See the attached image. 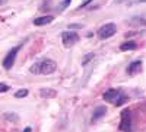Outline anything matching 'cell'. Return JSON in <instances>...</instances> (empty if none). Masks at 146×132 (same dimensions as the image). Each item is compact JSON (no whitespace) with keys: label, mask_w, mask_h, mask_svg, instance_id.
I'll use <instances>...</instances> for the list:
<instances>
[{"label":"cell","mask_w":146,"mask_h":132,"mask_svg":"<svg viewBox=\"0 0 146 132\" xmlns=\"http://www.w3.org/2000/svg\"><path fill=\"white\" fill-rule=\"evenodd\" d=\"M57 70V63L54 59L50 58H42L40 61H36L31 65L29 68V73L31 74H42V76H48V74H53L56 73Z\"/></svg>","instance_id":"1"},{"label":"cell","mask_w":146,"mask_h":132,"mask_svg":"<svg viewBox=\"0 0 146 132\" xmlns=\"http://www.w3.org/2000/svg\"><path fill=\"white\" fill-rule=\"evenodd\" d=\"M102 97L105 102H110V103H113L114 106H121V105H124L129 97H127V94L121 90V89H108L104 94H102Z\"/></svg>","instance_id":"2"},{"label":"cell","mask_w":146,"mask_h":132,"mask_svg":"<svg viewBox=\"0 0 146 132\" xmlns=\"http://www.w3.org/2000/svg\"><path fill=\"white\" fill-rule=\"evenodd\" d=\"M28 39H25L23 42H21L19 45H16V46H13L12 50H9V52L5 55V58H3V63H2V67L5 68V70H10L12 67L15 65V61H16V57H18V54H19V51H21V48L25 45V42H27Z\"/></svg>","instance_id":"3"},{"label":"cell","mask_w":146,"mask_h":132,"mask_svg":"<svg viewBox=\"0 0 146 132\" xmlns=\"http://www.w3.org/2000/svg\"><path fill=\"white\" fill-rule=\"evenodd\" d=\"M121 132H133V116L130 109H124L120 115V125H118Z\"/></svg>","instance_id":"4"},{"label":"cell","mask_w":146,"mask_h":132,"mask_svg":"<svg viewBox=\"0 0 146 132\" xmlns=\"http://www.w3.org/2000/svg\"><path fill=\"white\" fill-rule=\"evenodd\" d=\"M80 41V37H79V33L75 32V31H64L62 33V42L66 48H70L73 45H76L78 42Z\"/></svg>","instance_id":"5"},{"label":"cell","mask_w":146,"mask_h":132,"mask_svg":"<svg viewBox=\"0 0 146 132\" xmlns=\"http://www.w3.org/2000/svg\"><path fill=\"white\" fill-rule=\"evenodd\" d=\"M98 38L100 39H108L114 37V35L117 33V25L115 23H105V25H102L100 29H98Z\"/></svg>","instance_id":"6"},{"label":"cell","mask_w":146,"mask_h":132,"mask_svg":"<svg viewBox=\"0 0 146 132\" xmlns=\"http://www.w3.org/2000/svg\"><path fill=\"white\" fill-rule=\"evenodd\" d=\"M107 115V107L105 106H96L94 109V113H92V118H91V122H98L101 118H104Z\"/></svg>","instance_id":"7"},{"label":"cell","mask_w":146,"mask_h":132,"mask_svg":"<svg viewBox=\"0 0 146 132\" xmlns=\"http://www.w3.org/2000/svg\"><path fill=\"white\" fill-rule=\"evenodd\" d=\"M142 59H136V61H131L127 67V74L130 76H136L137 73H140V70H142Z\"/></svg>","instance_id":"8"},{"label":"cell","mask_w":146,"mask_h":132,"mask_svg":"<svg viewBox=\"0 0 146 132\" xmlns=\"http://www.w3.org/2000/svg\"><path fill=\"white\" fill-rule=\"evenodd\" d=\"M54 20V16L51 15H45V16H40L34 19V25L35 26H44V25H50V23Z\"/></svg>","instance_id":"9"},{"label":"cell","mask_w":146,"mask_h":132,"mask_svg":"<svg viewBox=\"0 0 146 132\" xmlns=\"http://www.w3.org/2000/svg\"><path fill=\"white\" fill-rule=\"evenodd\" d=\"M137 48H139V45L135 41H126V42H123L120 45L121 51H135V50H137Z\"/></svg>","instance_id":"10"},{"label":"cell","mask_w":146,"mask_h":132,"mask_svg":"<svg viewBox=\"0 0 146 132\" xmlns=\"http://www.w3.org/2000/svg\"><path fill=\"white\" fill-rule=\"evenodd\" d=\"M40 96L42 99H53L57 96V91L53 90V89H41L40 90Z\"/></svg>","instance_id":"11"},{"label":"cell","mask_w":146,"mask_h":132,"mask_svg":"<svg viewBox=\"0 0 146 132\" xmlns=\"http://www.w3.org/2000/svg\"><path fill=\"white\" fill-rule=\"evenodd\" d=\"M5 119H6V121L13 122V124L19 122V116H18L15 112H6V113H5Z\"/></svg>","instance_id":"12"},{"label":"cell","mask_w":146,"mask_h":132,"mask_svg":"<svg viewBox=\"0 0 146 132\" xmlns=\"http://www.w3.org/2000/svg\"><path fill=\"white\" fill-rule=\"evenodd\" d=\"M130 25H146V18L135 16L130 19Z\"/></svg>","instance_id":"13"},{"label":"cell","mask_w":146,"mask_h":132,"mask_svg":"<svg viewBox=\"0 0 146 132\" xmlns=\"http://www.w3.org/2000/svg\"><path fill=\"white\" fill-rule=\"evenodd\" d=\"M28 89H19L18 91H15V97L16 99H22V97H27L28 96Z\"/></svg>","instance_id":"14"},{"label":"cell","mask_w":146,"mask_h":132,"mask_svg":"<svg viewBox=\"0 0 146 132\" xmlns=\"http://www.w3.org/2000/svg\"><path fill=\"white\" fill-rule=\"evenodd\" d=\"M70 3H72V0H63V2L57 6V12H63V10H64V9H66V7H67Z\"/></svg>","instance_id":"15"},{"label":"cell","mask_w":146,"mask_h":132,"mask_svg":"<svg viewBox=\"0 0 146 132\" xmlns=\"http://www.w3.org/2000/svg\"><path fill=\"white\" fill-rule=\"evenodd\" d=\"M94 57H95V54H92V52H91V54H86V57H85V59L82 61V65H85V64H86V63L89 61V59H92Z\"/></svg>","instance_id":"16"},{"label":"cell","mask_w":146,"mask_h":132,"mask_svg":"<svg viewBox=\"0 0 146 132\" xmlns=\"http://www.w3.org/2000/svg\"><path fill=\"white\" fill-rule=\"evenodd\" d=\"M50 3H51V0H45V2L40 6V10H47L45 7H48V6H50Z\"/></svg>","instance_id":"17"},{"label":"cell","mask_w":146,"mask_h":132,"mask_svg":"<svg viewBox=\"0 0 146 132\" xmlns=\"http://www.w3.org/2000/svg\"><path fill=\"white\" fill-rule=\"evenodd\" d=\"M7 90H9V86L5 84V83H0V91H2V93H6Z\"/></svg>","instance_id":"18"},{"label":"cell","mask_w":146,"mask_h":132,"mask_svg":"<svg viewBox=\"0 0 146 132\" xmlns=\"http://www.w3.org/2000/svg\"><path fill=\"white\" fill-rule=\"evenodd\" d=\"M79 28H82V25H79V23H73V25H69V29H70V31H73V29H79Z\"/></svg>","instance_id":"19"},{"label":"cell","mask_w":146,"mask_h":132,"mask_svg":"<svg viewBox=\"0 0 146 132\" xmlns=\"http://www.w3.org/2000/svg\"><path fill=\"white\" fill-rule=\"evenodd\" d=\"M91 2H92V0H86V2H85V3H82V5H80V7H79V9H83L85 6H86L88 3H91Z\"/></svg>","instance_id":"20"},{"label":"cell","mask_w":146,"mask_h":132,"mask_svg":"<svg viewBox=\"0 0 146 132\" xmlns=\"http://www.w3.org/2000/svg\"><path fill=\"white\" fill-rule=\"evenodd\" d=\"M23 132H32V128L31 126H27L25 129H23Z\"/></svg>","instance_id":"21"},{"label":"cell","mask_w":146,"mask_h":132,"mask_svg":"<svg viewBox=\"0 0 146 132\" xmlns=\"http://www.w3.org/2000/svg\"><path fill=\"white\" fill-rule=\"evenodd\" d=\"M139 2H140V3H145V2H146V0H139Z\"/></svg>","instance_id":"22"}]
</instances>
